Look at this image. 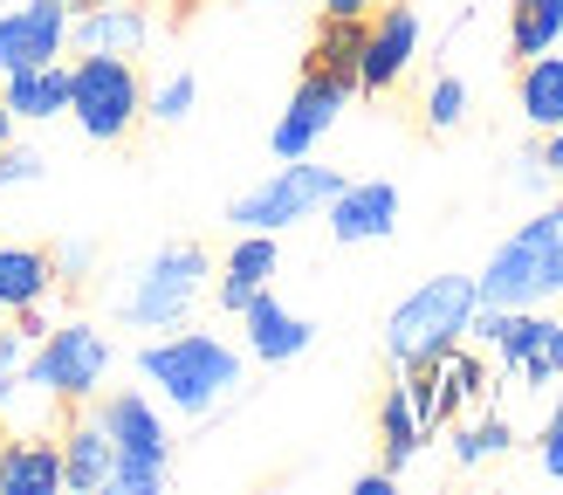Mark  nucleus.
<instances>
[{
  "instance_id": "obj_14",
  "label": "nucleus",
  "mask_w": 563,
  "mask_h": 495,
  "mask_svg": "<svg viewBox=\"0 0 563 495\" xmlns=\"http://www.w3.org/2000/svg\"><path fill=\"white\" fill-rule=\"evenodd\" d=\"M275 268H282L275 234H234L228 262H220V283H213V302H220L228 317H241L247 302H255V296L275 283Z\"/></svg>"
},
{
  "instance_id": "obj_25",
  "label": "nucleus",
  "mask_w": 563,
  "mask_h": 495,
  "mask_svg": "<svg viewBox=\"0 0 563 495\" xmlns=\"http://www.w3.org/2000/svg\"><path fill=\"white\" fill-rule=\"evenodd\" d=\"M509 448H516V427L501 420V413H482V420L454 427V461H461V468H482V461L509 454Z\"/></svg>"
},
{
  "instance_id": "obj_24",
  "label": "nucleus",
  "mask_w": 563,
  "mask_h": 495,
  "mask_svg": "<svg viewBox=\"0 0 563 495\" xmlns=\"http://www.w3.org/2000/svg\"><path fill=\"white\" fill-rule=\"evenodd\" d=\"M433 372H440V393H446V406H454V413L488 399V365L467 351V338H461L454 351H440V358H433Z\"/></svg>"
},
{
  "instance_id": "obj_35",
  "label": "nucleus",
  "mask_w": 563,
  "mask_h": 495,
  "mask_svg": "<svg viewBox=\"0 0 563 495\" xmlns=\"http://www.w3.org/2000/svg\"><path fill=\"white\" fill-rule=\"evenodd\" d=\"M543 158H550V179L563 186V124H556V131H543Z\"/></svg>"
},
{
  "instance_id": "obj_7",
  "label": "nucleus",
  "mask_w": 563,
  "mask_h": 495,
  "mask_svg": "<svg viewBox=\"0 0 563 495\" xmlns=\"http://www.w3.org/2000/svg\"><path fill=\"white\" fill-rule=\"evenodd\" d=\"M467 338L495 344L501 372L522 378L529 393H543V385L563 378V317H550V310H495V302H482Z\"/></svg>"
},
{
  "instance_id": "obj_22",
  "label": "nucleus",
  "mask_w": 563,
  "mask_h": 495,
  "mask_svg": "<svg viewBox=\"0 0 563 495\" xmlns=\"http://www.w3.org/2000/svg\"><path fill=\"white\" fill-rule=\"evenodd\" d=\"M563 42V0H509V48L516 63H529V55H543Z\"/></svg>"
},
{
  "instance_id": "obj_21",
  "label": "nucleus",
  "mask_w": 563,
  "mask_h": 495,
  "mask_svg": "<svg viewBox=\"0 0 563 495\" xmlns=\"http://www.w3.org/2000/svg\"><path fill=\"white\" fill-rule=\"evenodd\" d=\"M378 440H385V468H391V475H406L412 454L433 440L427 427H419V413H412V399H406V385H399V378H391V385H385V399H378Z\"/></svg>"
},
{
  "instance_id": "obj_29",
  "label": "nucleus",
  "mask_w": 563,
  "mask_h": 495,
  "mask_svg": "<svg viewBox=\"0 0 563 495\" xmlns=\"http://www.w3.org/2000/svg\"><path fill=\"white\" fill-rule=\"evenodd\" d=\"M48 262H55V283H82V275L97 268V248L90 241H55Z\"/></svg>"
},
{
  "instance_id": "obj_5",
  "label": "nucleus",
  "mask_w": 563,
  "mask_h": 495,
  "mask_svg": "<svg viewBox=\"0 0 563 495\" xmlns=\"http://www.w3.org/2000/svg\"><path fill=\"white\" fill-rule=\"evenodd\" d=\"M207 275H213V255L200 241H165L158 255L131 275V289L118 296V317L131 330H179L192 317V302L207 296Z\"/></svg>"
},
{
  "instance_id": "obj_15",
  "label": "nucleus",
  "mask_w": 563,
  "mask_h": 495,
  "mask_svg": "<svg viewBox=\"0 0 563 495\" xmlns=\"http://www.w3.org/2000/svg\"><path fill=\"white\" fill-rule=\"evenodd\" d=\"M241 323H247V351H255L262 365H289V358H302L309 344H317V323L296 317V310H282L268 289L241 310Z\"/></svg>"
},
{
  "instance_id": "obj_12",
  "label": "nucleus",
  "mask_w": 563,
  "mask_h": 495,
  "mask_svg": "<svg viewBox=\"0 0 563 495\" xmlns=\"http://www.w3.org/2000/svg\"><path fill=\"white\" fill-rule=\"evenodd\" d=\"M152 14L137 0H82L69 14V55H145Z\"/></svg>"
},
{
  "instance_id": "obj_20",
  "label": "nucleus",
  "mask_w": 563,
  "mask_h": 495,
  "mask_svg": "<svg viewBox=\"0 0 563 495\" xmlns=\"http://www.w3.org/2000/svg\"><path fill=\"white\" fill-rule=\"evenodd\" d=\"M516 110H522V124H537V131H556L563 124V55H529L522 76H516Z\"/></svg>"
},
{
  "instance_id": "obj_6",
  "label": "nucleus",
  "mask_w": 563,
  "mask_h": 495,
  "mask_svg": "<svg viewBox=\"0 0 563 495\" xmlns=\"http://www.w3.org/2000/svg\"><path fill=\"white\" fill-rule=\"evenodd\" d=\"M344 186L336 165H309V158H282L262 186H247L241 200L228 207V228L234 234H282V228H302L330 207V193Z\"/></svg>"
},
{
  "instance_id": "obj_30",
  "label": "nucleus",
  "mask_w": 563,
  "mask_h": 495,
  "mask_svg": "<svg viewBox=\"0 0 563 495\" xmlns=\"http://www.w3.org/2000/svg\"><path fill=\"white\" fill-rule=\"evenodd\" d=\"M537 461H543V475L563 482V393L550 406V420H543V440H537Z\"/></svg>"
},
{
  "instance_id": "obj_3",
  "label": "nucleus",
  "mask_w": 563,
  "mask_h": 495,
  "mask_svg": "<svg viewBox=\"0 0 563 495\" xmlns=\"http://www.w3.org/2000/svg\"><path fill=\"white\" fill-rule=\"evenodd\" d=\"M474 310H482L474 275H433V283H419L399 310L385 317V365H391V372L433 365L440 351H454V344L467 338Z\"/></svg>"
},
{
  "instance_id": "obj_31",
  "label": "nucleus",
  "mask_w": 563,
  "mask_h": 495,
  "mask_svg": "<svg viewBox=\"0 0 563 495\" xmlns=\"http://www.w3.org/2000/svg\"><path fill=\"white\" fill-rule=\"evenodd\" d=\"M509 186H522V193H543V186H556V179H550V158H543V145L516 158V173H509Z\"/></svg>"
},
{
  "instance_id": "obj_19",
  "label": "nucleus",
  "mask_w": 563,
  "mask_h": 495,
  "mask_svg": "<svg viewBox=\"0 0 563 495\" xmlns=\"http://www.w3.org/2000/svg\"><path fill=\"white\" fill-rule=\"evenodd\" d=\"M55 296V262L48 248H27V241H8L0 248V317L27 310V302H48Z\"/></svg>"
},
{
  "instance_id": "obj_13",
  "label": "nucleus",
  "mask_w": 563,
  "mask_h": 495,
  "mask_svg": "<svg viewBox=\"0 0 563 495\" xmlns=\"http://www.w3.org/2000/svg\"><path fill=\"white\" fill-rule=\"evenodd\" d=\"M323 220H330V241H344V248L385 241L391 228H399V186H391V179H344L330 193Z\"/></svg>"
},
{
  "instance_id": "obj_37",
  "label": "nucleus",
  "mask_w": 563,
  "mask_h": 495,
  "mask_svg": "<svg viewBox=\"0 0 563 495\" xmlns=\"http://www.w3.org/2000/svg\"><path fill=\"white\" fill-rule=\"evenodd\" d=\"M0 145H14V110L0 103Z\"/></svg>"
},
{
  "instance_id": "obj_16",
  "label": "nucleus",
  "mask_w": 563,
  "mask_h": 495,
  "mask_svg": "<svg viewBox=\"0 0 563 495\" xmlns=\"http://www.w3.org/2000/svg\"><path fill=\"white\" fill-rule=\"evenodd\" d=\"M0 82H8V90H0V103H8L14 118H27V124L69 118V69H63V63H27V69H8Z\"/></svg>"
},
{
  "instance_id": "obj_1",
  "label": "nucleus",
  "mask_w": 563,
  "mask_h": 495,
  "mask_svg": "<svg viewBox=\"0 0 563 495\" xmlns=\"http://www.w3.org/2000/svg\"><path fill=\"white\" fill-rule=\"evenodd\" d=\"M137 372H145L158 385V399L186 413V420H213L220 406H228L241 393V351L234 344H220L213 330H173V338H158L137 351Z\"/></svg>"
},
{
  "instance_id": "obj_36",
  "label": "nucleus",
  "mask_w": 563,
  "mask_h": 495,
  "mask_svg": "<svg viewBox=\"0 0 563 495\" xmlns=\"http://www.w3.org/2000/svg\"><path fill=\"white\" fill-rule=\"evenodd\" d=\"M323 14H351V21H364V14H378V0H323Z\"/></svg>"
},
{
  "instance_id": "obj_9",
  "label": "nucleus",
  "mask_w": 563,
  "mask_h": 495,
  "mask_svg": "<svg viewBox=\"0 0 563 495\" xmlns=\"http://www.w3.org/2000/svg\"><path fill=\"white\" fill-rule=\"evenodd\" d=\"M69 118L82 124L90 145L131 138V124L145 118V82H137L131 55H82L69 69Z\"/></svg>"
},
{
  "instance_id": "obj_2",
  "label": "nucleus",
  "mask_w": 563,
  "mask_h": 495,
  "mask_svg": "<svg viewBox=\"0 0 563 495\" xmlns=\"http://www.w3.org/2000/svg\"><path fill=\"white\" fill-rule=\"evenodd\" d=\"M474 289L495 310H550V302H563V200L529 213L488 255V268L474 275Z\"/></svg>"
},
{
  "instance_id": "obj_11",
  "label": "nucleus",
  "mask_w": 563,
  "mask_h": 495,
  "mask_svg": "<svg viewBox=\"0 0 563 495\" xmlns=\"http://www.w3.org/2000/svg\"><path fill=\"white\" fill-rule=\"evenodd\" d=\"M357 97V82H344V76H330V69H309L302 63V82H296V97H289V110L275 118V158H309L323 145V131L344 118V103Z\"/></svg>"
},
{
  "instance_id": "obj_4",
  "label": "nucleus",
  "mask_w": 563,
  "mask_h": 495,
  "mask_svg": "<svg viewBox=\"0 0 563 495\" xmlns=\"http://www.w3.org/2000/svg\"><path fill=\"white\" fill-rule=\"evenodd\" d=\"M97 427L110 433V495H158L173 482V427H165V413L145 399V393H110L97 406Z\"/></svg>"
},
{
  "instance_id": "obj_27",
  "label": "nucleus",
  "mask_w": 563,
  "mask_h": 495,
  "mask_svg": "<svg viewBox=\"0 0 563 495\" xmlns=\"http://www.w3.org/2000/svg\"><path fill=\"white\" fill-rule=\"evenodd\" d=\"M192 103H200V82L179 69V76H165V82H152V90H145V118L152 124H186Z\"/></svg>"
},
{
  "instance_id": "obj_17",
  "label": "nucleus",
  "mask_w": 563,
  "mask_h": 495,
  "mask_svg": "<svg viewBox=\"0 0 563 495\" xmlns=\"http://www.w3.org/2000/svg\"><path fill=\"white\" fill-rule=\"evenodd\" d=\"M63 488V448L55 440H0V495H55Z\"/></svg>"
},
{
  "instance_id": "obj_34",
  "label": "nucleus",
  "mask_w": 563,
  "mask_h": 495,
  "mask_svg": "<svg viewBox=\"0 0 563 495\" xmlns=\"http://www.w3.org/2000/svg\"><path fill=\"white\" fill-rule=\"evenodd\" d=\"M391 482H399V475H391V468L378 461L372 475H357V495H391Z\"/></svg>"
},
{
  "instance_id": "obj_28",
  "label": "nucleus",
  "mask_w": 563,
  "mask_h": 495,
  "mask_svg": "<svg viewBox=\"0 0 563 495\" xmlns=\"http://www.w3.org/2000/svg\"><path fill=\"white\" fill-rule=\"evenodd\" d=\"M48 173V158L35 145H0V186H35Z\"/></svg>"
},
{
  "instance_id": "obj_8",
  "label": "nucleus",
  "mask_w": 563,
  "mask_h": 495,
  "mask_svg": "<svg viewBox=\"0 0 563 495\" xmlns=\"http://www.w3.org/2000/svg\"><path fill=\"white\" fill-rule=\"evenodd\" d=\"M103 378H110V338L97 323H48L42 330V344L27 351V385L48 399H63V406H82V399H97L103 393Z\"/></svg>"
},
{
  "instance_id": "obj_26",
  "label": "nucleus",
  "mask_w": 563,
  "mask_h": 495,
  "mask_svg": "<svg viewBox=\"0 0 563 495\" xmlns=\"http://www.w3.org/2000/svg\"><path fill=\"white\" fill-rule=\"evenodd\" d=\"M419 118H427V131H461L467 124V82L454 76V69H440L433 82H427V103H419Z\"/></svg>"
},
{
  "instance_id": "obj_23",
  "label": "nucleus",
  "mask_w": 563,
  "mask_h": 495,
  "mask_svg": "<svg viewBox=\"0 0 563 495\" xmlns=\"http://www.w3.org/2000/svg\"><path fill=\"white\" fill-rule=\"evenodd\" d=\"M364 21H372V14H364ZM364 21H351V14H323V28H317V48H309V69H330V76L357 82V55H364Z\"/></svg>"
},
{
  "instance_id": "obj_33",
  "label": "nucleus",
  "mask_w": 563,
  "mask_h": 495,
  "mask_svg": "<svg viewBox=\"0 0 563 495\" xmlns=\"http://www.w3.org/2000/svg\"><path fill=\"white\" fill-rule=\"evenodd\" d=\"M27 385V358H0V406H14Z\"/></svg>"
},
{
  "instance_id": "obj_32",
  "label": "nucleus",
  "mask_w": 563,
  "mask_h": 495,
  "mask_svg": "<svg viewBox=\"0 0 563 495\" xmlns=\"http://www.w3.org/2000/svg\"><path fill=\"white\" fill-rule=\"evenodd\" d=\"M21 63H27V48H21V14L8 8V14H0V76L21 69Z\"/></svg>"
},
{
  "instance_id": "obj_18",
  "label": "nucleus",
  "mask_w": 563,
  "mask_h": 495,
  "mask_svg": "<svg viewBox=\"0 0 563 495\" xmlns=\"http://www.w3.org/2000/svg\"><path fill=\"white\" fill-rule=\"evenodd\" d=\"M55 448H63V488L97 495V488L110 482V461H118V448H110V433L97 427V413H90V420H69Z\"/></svg>"
},
{
  "instance_id": "obj_10",
  "label": "nucleus",
  "mask_w": 563,
  "mask_h": 495,
  "mask_svg": "<svg viewBox=\"0 0 563 495\" xmlns=\"http://www.w3.org/2000/svg\"><path fill=\"white\" fill-rule=\"evenodd\" d=\"M419 8L412 0H391V8H378L372 21H364V55H357V97H385L399 90L406 69L419 63Z\"/></svg>"
}]
</instances>
